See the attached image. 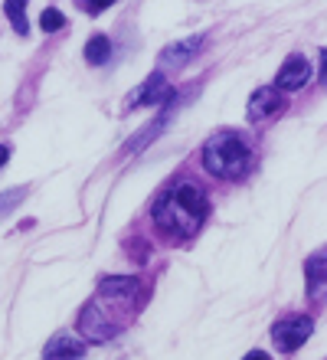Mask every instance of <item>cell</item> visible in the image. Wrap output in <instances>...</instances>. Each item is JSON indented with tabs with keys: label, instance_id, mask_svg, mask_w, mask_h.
Masks as SVG:
<instances>
[{
	"label": "cell",
	"instance_id": "cell-4",
	"mask_svg": "<svg viewBox=\"0 0 327 360\" xmlns=\"http://www.w3.org/2000/svg\"><path fill=\"white\" fill-rule=\"evenodd\" d=\"M311 331H314L311 318H288V321H278L275 328H271V341H275L278 351L295 354L301 344L311 338Z\"/></svg>",
	"mask_w": 327,
	"mask_h": 360
},
{
	"label": "cell",
	"instance_id": "cell-5",
	"mask_svg": "<svg viewBox=\"0 0 327 360\" xmlns=\"http://www.w3.org/2000/svg\"><path fill=\"white\" fill-rule=\"evenodd\" d=\"M170 98H174L170 82L160 76V72H154V76L144 79L138 86V92L128 98V108H141V105H154V102H170Z\"/></svg>",
	"mask_w": 327,
	"mask_h": 360
},
{
	"label": "cell",
	"instance_id": "cell-9",
	"mask_svg": "<svg viewBox=\"0 0 327 360\" xmlns=\"http://www.w3.org/2000/svg\"><path fill=\"white\" fill-rule=\"evenodd\" d=\"M281 108V95L278 89H255L249 95V118L252 122H265Z\"/></svg>",
	"mask_w": 327,
	"mask_h": 360
},
{
	"label": "cell",
	"instance_id": "cell-1",
	"mask_svg": "<svg viewBox=\"0 0 327 360\" xmlns=\"http://www.w3.org/2000/svg\"><path fill=\"white\" fill-rule=\"evenodd\" d=\"M141 278L138 275H112L102 278L98 292L82 311H79V334L92 344H105L112 341L115 334H122L134 314L141 311Z\"/></svg>",
	"mask_w": 327,
	"mask_h": 360
},
{
	"label": "cell",
	"instance_id": "cell-10",
	"mask_svg": "<svg viewBox=\"0 0 327 360\" xmlns=\"http://www.w3.org/2000/svg\"><path fill=\"white\" fill-rule=\"evenodd\" d=\"M82 354H85L82 341H75L72 334H56V338L46 344L43 360H82Z\"/></svg>",
	"mask_w": 327,
	"mask_h": 360
},
{
	"label": "cell",
	"instance_id": "cell-6",
	"mask_svg": "<svg viewBox=\"0 0 327 360\" xmlns=\"http://www.w3.org/2000/svg\"><path fill=\"white\" fill-rule=\"evenodd\" d=\"M304 288H308L311 302H324L327 298V249L314 252L304 262Z\"/></svg>",
	"mask_w": 327,
	"mask_h": 360
},
{
	"label": "cell",
	"instance_id": "cell-3",
	"mask_svg": "<svg viewBox=\"0 0 327 360\" xmlns=\"http://www.w3.org/2000/svg\"><path fill=\"white\" fill-rule=\"evenodd\" d=\"M249 161H252V154H249L245 141L236 131H216L203 144V167L213 177H223V180L239 177V174H245Z\"/></svg>",
	"mask_w": 327,
	"mask_h": 360
},
{
	"label": "cell",
	"instance_id": "cell-7",
	"mask_svg": "<svg viewBox=\"0 0 327 360\" xmlns=\"http://www.w3.org/2000/svg\"><path fill=\"white\" fill-rule=\"evenodd\" d=\"M311 79V63L304 56H288V63L281 66V72L275 76V86L285 92H298L304 82Z\"/></svg>",
	"mask_w": 327,
	"mask_h": 360
},
{
	"label": "cell",
	"instance_id": "cell-13",
	"mask_svg": "<svg viewBox=\"0 0 327 360\" xmlns=\"http://www.w3.org/2000/svg\"><path fill=\"white\" fill-rule=\"evenodd\" d=\"M4 10H7V20L13 23V30H17L20 37H27V33H30V23H27V4H23V0H17V4H13V0H7V4H4Z\"/></svg>",
	"mask_w": 327,
	"mask_h": 360
},
{
	"label": "cell",
	"instance_id": "cell-14",
	"mask_svg": "<svg viewBox=\"0 0 327 360\" xmlns=\"http://www.w3.org/2000/svg\"><path fill=\"white\" fill-rule=\"evenodd\" d=\"M63 23H65V17H63V13H59L56 7H46V10H43V17H39V27L46 30V33H53V30H59V27H63Z\"/></svg>",
	"mask_w": 327,
	"mask_h": 360
},
{
	"label": "cell",
	"instance_id": "cell-12",
	"mask_svg": "<svg viewBox=\"0 0 327 360\" xmlns=\"http://www.w3.org/2000/svg\"><path fill=\"white\" fill-rule=\"evenodd\" d=\"M167 122H170V108H164V112H160L158 118H154V122H150L148 128H144V131H138V134H134V141L128 144V151H138V148H144V144H150V138H154V134H160V131H164V128H167Z\"/></svg>",
	"mask_w": 327,
	"mask_h": 360
},
{
	"label": "cell",
	"instance_id": "cell-11",
	"mask_svg": "<svg viewBox=\"0 0 327 360\" xmlns=\"http://www.w3.org/2000/svg\"><path fill=\"white\" fill-rule=\"evenodd\" d=\"M108 56H112V43H108V37L95 33V37L85 43V59H89L92 66H105V63H108Z\"/></svg>",
	"mask_w": 327,
	"mask_h": 360
},
{
	"label": "cell",
	"instance_id": "cell-2",
	"mask_svg": "<svg viewBox=\"0 0 327 360\" xmlns=\"http://www.w3.org/2000/svg\"><path fill=\"white\" fill-rule=\"evenodd\" d=\"M206 213H210V200H206L203 187L187 184V180L170 187L150 210L158 229L174 239H193L200 233V226H203Z\"/></svg>",
	"mask_w": 327,
	"mask_h": 360
},
{
	"label": "cell",
	"instance_id": "cell-17",
	"mask_svg": "<svg viewBox=\"0 0 327 360\" xmlns=\"http://www.w3.org/2000/svg\"><path fill=\"white\" fill-rule=\"evenodd\" d=\"M245 360H269V357H265L262 351H249V357H245Z\"/></svg>",
	"mask_w": 327,
	"mask_h": 360
},
{
	"label": "cell",
	"instance_id": "cell-15",
	"mask_svg": "<svg viewBox=\"0 0 327 360\" xmlns=\"http://www.w3.org/2000/svg\"><path fill=\"white\" fill-rule=\"evenodd\" d=\"M321 79L327 82V49H321Z\"/></svg>",
	"mask_w": 327,
	"mask_h": 360
},
{
	"label": "cell",
	"instance_id": "cell-16",
	"mask_svg": "<svg viewBox=\"0 0 327 360\" xmlns=\"http://www.w3.org/2000/svg\"><path fill=\"white\" fill-rule=\"evenodd\" d=\"M105 7H108V4H85V10H89V13H92V17H95V13H102Z\"/></svg>",
	"mask_w": 327,
	"mask_h": 360
},
{
	"label": "cell",
	"instance_id": "cell-8",
	"mask_svg": "<svg viewBox=\"0 0 327 360\" xmlns=\"http://www.w3.org/2000/svg\"><path fill=\"white\" fill-rule=\"evenodd\" d=\"M206 39L203 37H187V39H177V43H170V46L160 49V63L164 66H187L190 59L203 49Z\"/></svg>",
	"mask_w": 327,
	"mask_h": 360
}]
</instances>
